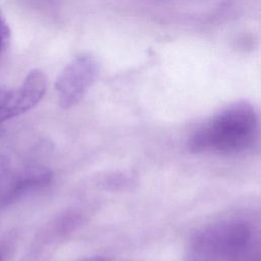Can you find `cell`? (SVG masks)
Instances as JSON below:
<instances>
[{"mask_svg": "<svg viewBox=\"0 0 261 261\" xmlns=\"http://www.w3.org/2000/svg\"><path fill=\"white\" fill-rule=\"evenodd\" d=\"M257 126L254 107L248 102H236L196 129L188 141V148L197 154L242 152L253 145Z\"/></svg>", "mask_w": 261, "mask_h": 261, "instance_id": "6da1fadb", "label": "cell"}, {"mask_svg": "<svg viewBox=\"0 0 261 261\" xmlns=\"http://www.w3.org/2000/svg\"><path fill=\"white\" fill-rule=\"evenodd\" d=\"M99 70V62L92 55L83 54L72 59L56 80L59 105L64 109L76 105L97 80Z\"/></svg>", "mask_w": 261, "mask_h": 261, "instance_id": "7a4b0ae2", "label": "cell"}, {"mask_svg": "<svg viewBox=\"0 0 261 261\" xmlns=\"http://www.w3.org/2000/svg\"><path fill=\"white\" fill-rule=\"evenodd\" d=\"M46 76L40 69L31 70L14 89L0 88V123L34 108L46 92Z\"/></svg>", "mask_w": 261, "mask_h": 261, "instance_id": "3957f363", "label": "cell"}, {"mask_svg": "<svg viewBox=\"0 0 261 261\" xmlns=\"http://www.w3.org/2000/svg\"><path fill=\"white\" fill-rule=\"evenodd\" d=\"M250 238V229L244 222L225 221L214 224L195 239V248L208 254H228L241 249Z\"/></svg>", "mask_w": 261, "mask_h": 261, "instance_id": "277c9868", "label": "cell"}, {"mask_svg": "<svg viewBox=\"0 0 261 261\" xmlns=\"http://www.w3.org/2000/svg\"><path fill=\"white\" fill-rule=\"evenodd\" d=\"M51 180V173L43 168L32 169L21 176L14 186L7 192L4 201L11 202L25 195L28 192L42 188L48 185Z\"/></svg>", "mask_w": 261, "mask_h": 261, "instance_id": "5b68a950", "label": "cell"}, {"mask_svg": "<svg viewBox=\"0 0 261 261\" xmlns=\"http://www.w3.org/2000/svg\"><path fill=\"white\" fill-rule=\"evenodd\" d=\"M10 43V29L5 17L0 11V59L7 50Z\"/></svg>", "mask_w": 261, "mask_h": 261, "instance_id": "8992f818", "label": "cell"}, {"mask_svg": "<svg viewBox=\"0 0 261 261\" xmlns=\"http://www.w3.org/2000/svg\"><path fill=\"white\" fill-rule=\"evenodd\" d=\"M81 261H110L109 259L105 258V257H90V258H86V259H83Z\"/></svg>", "mask_w": 261, "mask_h": 261, "instance_id": "52a82bcc", "label": "cell"}, {"mask_svg": "<svg viewBox=\"0 0 261 261\" xmlns=\"http://www.w3.org/2000/svg\"><path fill=\"white\" fill-rule=\"evenodd\" d=\"M2 259H3V255H2V252L0 250V261H2Z\"/></svg>", "mask_w": 261, "mask_h": 261, "instance_id": "ba28073f", "label": "cell"}]
</instances>
